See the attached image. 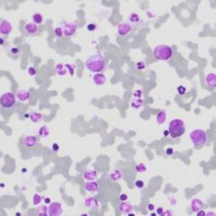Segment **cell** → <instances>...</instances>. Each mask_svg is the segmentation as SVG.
Instances as JSON below:
<instances>
[{
	"label": "cell",
	"instance_id": "obj_1",
	"mask_svg": "<svg viewBox=\"0 0 216 216\" xmlns=\"http://www.w3.org/2000/svg\"><path fill=\"white\" fill-rule=\"evenodd\" d=\"M85 66L90 72L100 73L106 68V62L104 59V57L102 54L97 53L90 56L87 58L85 62Z\"/></svg>",
	"mask_w": 216,
	"mask_h": 216
},
{
	"label": "cell",
	"instance_id": "obj_2",
	"mask_svg": "<svg viewBox=\"0 0 216 216\" xmlns=\"http://www.w3.org/2000/svg\"><path fill=\"white\" fill-rule=\"evenodd\" d=\"M186 127L182 119H173L171 121L168 127V132L172 139H178L184 134Z\"/></svg>",
	"mask_w": 216,
	"mask_h": 216
},
{
	"label": "cell",
	"instance_id": "obj_3",
	"mask_svg": "<svg viewBox=\"0 0 216 216\" xmlns=\"http://www.w3.org/2000/svg\"><path fill=\"white\" fill-rule=\"evenodd\" d=\"M153 54L156 59L160 61H166L172 57L173 50L171 47L167 45H159L154 48Z\"/></svg>",
	"mask_w": 216,
	"mask_h": 216
},
{
	"label": "cell",
	"instance_id": "obj_4",
	"mask_svg": "<svg viewBox=\"0 0 216 216\" xmlns=\"http://www.w3.org/2000/svg\"><path fill=\"white\" fill-rule=\"evenodd\" d=\"M190 139L194 146H203L207 142L206 132L203 129H195L191 132Z\"/></svg>",
	"mask_w": 216,
	"mask_h": 216
},
{
	"label": "cell",
	"instance_id": "obj_5",
	"mask_svg": "<svg viewBox=\"0 0 216 216\" xmlns=\"http://www.w3.org/2000/svg\"><path fill=\"white\" fill-rule=\"evenodd\" d=\"M16 103V95H14L12 92H6L1 95L0 105L4 109H9L13 107Z\"/></svg>",
	"mask_w": 216,
	"mask_h": 216
},
{
	"label": "cell",
	"instance_id": "obj_6",
	"mask_svg": "<svg viewBox=\"0 0 216 216\" xmlns=\"http://www.w3.org/2000/svg\"><path fill=\"white\" fill-rule=\"evenodd\" d=\"M64 36L67 37H71L76 33L78 30V25L75 22H68L64 24Z\"/></svg>",
	"mask_w": 216,
	"mask_h": 216
},
{
	"label": "cell",
	"instance_id": "obj_7",
	"mask_svg": "<svg viewBox=\"0 0 216 216\" xmlns=\"http://www.w3.org/2000/svg\"><path fill=\"white\" fill-rule=\"evenodd\" d=\"M63 213V207L59 202H54L50 203L48 207V215L49 216H58L62 214Z\"/></svg>",
	"mask_w": 216,
	"mask_h": 216
},
{
	"label": "cell",
	"instance_id": "obj_8",
	"mask_svg": "<svg viewBox=\"0 0 216 216\" xmlns=\"http://www.w3.org/2000/svg\"><path fill=\"white\" fill-rule=\"evenodd\" d=\"M133 30V26L128 23H121L117 26V33L121 36H124L130 33Z\"/></svg>",
	"mask_w": 216,
	"mask_h": 216
},
{
	"label": "cell",
	"instance_id": "obj_9",
	"mask_svg": "<svg viewBox=\"0 0 216 216\" xmlns=\"http://www.w3.org/2000/svg\"><path fill=\"white\" fill-rule=\"evenodd\" d=\"M85 206L89 209L95 210L99 208V201L95 197H89L85 200Z\"/></svg>",
	"mask_w": 216,
	"mask_h": 216
},
{
	"label": "cell",
	"instance_id": "obj_10",
	"mask_svg": "<svg viewBox=\"0 0 216 216\" xmlns=\"http://www.w3.org/2000/svg\"><path fill=\"white\" fill-rule=\"evenodd\" d=\"M118 209L119 211L123 214H128L129 213H131L133 211V205L131 203H128L127 201H124V202H121L119 203Z\"/></svg>",
	"mask_w": 216,
	"mask_h": 216
},
{
	"label": "cell",
	"instance_id": "obj_11",
	"mask_svg": "<svg viewBox=\"0 0 216 216\" xmlns=\"http://www.w3.org/2000/svg\"><path fill=\"white\" fill-rule=\"evenodd\" d=\"M30 96H31V93L29 90H26V89H20L16 93V98L20 102H22L29 101Z\"/></svg>",
	"mask_w": 216,
	"mask_h": 216
},
{
	"label": "cell",
	"instance_id": "obj_12",
	"mask_svg": "<svg viewBox=\"0 0 216 216\" xmlns=\"http://www.w3.org/2000/svg\"><path fill=\"white\" fill-rule=\"evenodd\" d=\"M24 29L28 35H36L38 32L39 27L36 24H35L34 22H29L25 25Z\"/></svg>",
	"mask_w": 216,
	"mask_h": 216
},
{
	"label": "cell",
	"instance_id": "obj_13",
	"mask_svg": "<svg viewBox=\"0 0 216 216\" xmlns=\"http://www.w3.org/2000/svg\"><path fill=\"white\" fill-rule=\"evenodd\" d=\"M12 25L8 20H3L0 24V33L3 35H9L12 31Z\"/></svg>",
	"mask_w": 216,
	"mask_h": 216
},
{
	"label": "cell",
	"instance_id": "obj_14",
	"mask_svg": "<svg viewBox=\"0 0 216 216\" xmlns=\"http://www.w3.org/2000/svg\"><path fill=\"white\" fill-rule=\"evenodd\" d=\"M84 186L85 191L88 193H96L99 189V185L95 181H87Z\"/></svg>",
	"mask_w": 216,
	"mask_h": 216
},
{
	"label": "cell",
	"instance_id": "obj_15",
	"mask_svg": "<svg viewBox=\"0 0 216 216\" xmlns=\"http://www.w3.org/2000/svg\"><path fill=\"white\" fill-rule=\"evenodd\" d=\"M191 209L193 210V212L197 213L199 211L200 209H203V203L201 199H193V201L191 202Z\"/></svg>",
	"mask_w": 216,
	"mask_h": 216
},
{
	"label": "cell",
	"instance_id": "obj_16",
	"mask_svg": "<svg viewBox=\"0 0 216 216\" xmlns=\"http://www.w3.org/2000/svg\"><path fill=\"white\" fill-rule=\"evenodd\" d=\"M36 143H37V139L36 136H26L23 139V144H25L26 147H29V148H32V147L36 146Z\"/></svg>",
	"mask_w": 216,
	"mask_h": 216
},
{
	"label": "cell",
	"instance_id": "obj_17",
	"mask_svg": "<svg viewBox=\"0 0 216 216\" xmlns=\"http://www.w3.org/2000/svg\"><path fill=\"white\" fill-rule=\"evenodd\" d=\"M97 177V171L95 170H86L83 174V177L85 178L86 181H95Z\"/></svg>",
	"mask_w": 216,
	"mask_h": 216
},
{
	"label": "cell",
	"instance_id": "obj_18",
	"mask_svg": "<svg viewBox=\"0 0 216 216\" xmlns=\"http://www.w3.org/2000/svg\"><path fill=\"white\" fill-rule=\"evenodd\" d=\"M205 83L208 87H211V88H214L215 87V74H208L206 79H205Z\"/></svg>",
	"mask_w": 216,
	"mask_h": 216
},
{
	"label": "cell",
	"instance_id": "obj_19",
	"mask_svg": "<svg viewBox=\"0 0 216 216\" xmlns=\"http://www.w3.org/2000/svg\"><path fill=\"white\" fill-rule=\"evenodd\" d=\"M93 81L95 85H103L106 82V76L102 74L97 73L96 74H95L93 76Z\"/></svg>",
	"mask_w": 216,
	"mask_h": 216
},
{
	"label": "cell",
	"instance_id": "obj_20",
	"mask_svg": "<svg viewBox=\"0 0 216 216\" xmlns=\"http://www.w3.org/2000/svg\"><path fill=\"white\" fill-rule=\"evenodd\" d=\"M123 177V173L120 170L117 169L112 171L110 174H109V177L112 181V182H117L119 181Z\"/></svg>",
	"mask_w": 216,
	"mask_h": 216
},
{
	"label": "cell",
	"instance_id": "obj_21",
	"mask_svg": "<svg viewBox=\"0 0 216 216\" xmlns=\"http://www.w3.org/2000/svg\"><path fill=\"white\" fill-rule=\"evenodd\" d=\"M55 72L59 76H64L67 74V68L63 64H58L55 66Z\"/></svg>",
	"mask_w": 216,
	"mask_h": 216
},
{
	"label": "cell",
	"instance_id": "obj_22",
	"mask_svg": "<svg viewBox=\"0 0 216 216\" xmlns=\"http://www.w3.org/2000/svg\"><path fill=\"white\" fill-rule=\"evenodd\" d=\"M49 128L47 127V126L46 125H43L42 127L39 128L38 130V135L39 137L42 138V139H45V138H47L49 136Z\"/></svg>",
	"mask_w": 216,
	"mask_h": 216
},
{
	"label": "cell",
	"instance_id": "obj_23",
	"mask_svg": "<svg viewBox=\"0 0 216 216\" xmlns=\"http://www.w3.org/2000/svg\"><path fill=\"white\" fill-rule=\"evenodd\" d=\"M30 121L33 123H37L42 119V114L40 113V112L35 111V112H32L31 114H30Z\"/></svg>",
	"mask_w": 216,
	"mask_h": 216
},
{
	"label": "cell",
	"instance_id": "obj_24",
	"mask_svg": "<svg viewBox=\"0 0 216 216\" xmlns=\"http://www.w3.org/2000/svg\"><path fill=\"white\" fill-rule=\"evenodd\" d=\"M165 119H166V112H165V111H161L156 116L157 123H158V124L161 125V124L165 123Z\"/></svg>",
	"mask_w": 216,
	"mask_h": 216
},
{
	"label": "cell",
	"instance_id": "obj_25",
	"mask_svg": "<svg viewBox=\"0 0 216 216\" xmlns=\"http://www.w3.org/2000/svg\"><path fill=\"white\" fill-rule=\"evenodd\" d=\"M32 20L35 24L36 25H40L43 22V16L39 13H36L32 15Z\"/></svg>",
	"mask_w": 216,
	"mask_h": 216
},
{
	"label": "cell",
	"instance_id": "obj_26",
	"mask_svg": "<svg viewBox=\"0 0 216 216\" xmlns=\"http://www.w3.org/2000/svg\"><path fill=\"white\" fill-rule=\"evenodd\" d=\"M128 20L129 21L132 22V23H134V24H137L140 21V17L139 15L137 13H132L129 17H128Z\"/></svg>",
	"mask_w": 216,
	"mask_h": 216
},
{
	"label": "cell",
	"instance_id": "obj_27",
	"mask_svg": "<svg viewBox=\"0 0 216 216\" xmlns=\"http://www.w3.org/2000/svg\"><path fill=\"white\" fill-rule=\"evenodd\" d=\"M48 214V208L46 205H42L41 206L40 208L38 209V215L41 216H46Z\"/></svg>",
	"mask_w": 216,
	"mask_h": 216
},
{
	"label": "cell",
	"instance_id": "obj_28",
	"mask_svg": "<svg viewBox=\"0 0 216 216\" xmlns=\"http://www.w3.org/2000/svg\"><path fill=\"white\" fill-rule=\"evenodd\" d=\"M136 171H137V172H139V173H144L146 171H147V167H146V165L143 164V163H140L139 165H136L135 167Z\"/></svg>",
	"mask_w": 216,
	"mask_h": 216
},
{
	"label": "cell",
	"instance_id": "obj_29",
	"mask_svg": "<svg viewBox=\"0 0 216 216\" xmlns=\"http://www.w3.org/2000/svg\"><path fill=\"white\" fill-rule=\"evenodd\" d=\"M42 196L39 195L38 193H36V194H34V196H33L32 202H33V204H34V205H38L39 203L42 202Z\"/></svg>",
	"mask_w": 216,
	"mask_h": 216
},
{
	"label": "cell",
	"instance_id": "obj_30",
	"mask_svg": "<svg viewBox=\"0 0 216 216\" xmlns=\"http://www.w3.org/2000/svg\"><path fill=\"white\" fill-rule=\"evenodd\" d=\"M65 67L67 68V71H68V73H69V74L73 76L74 73V69H75V65H74L72 64H66Z\"/></svg>",
	"mask_w": 216,
	"mask_h": 216
},
{
	"label": "cell",
	"instance_id": "obj_31",
	"mask_svg": "<svg viewBox=\"0 0 216 216\" xmlns=\"http://www.w3.org/2000/svg\"><path fill=\"white\" fill-rule=\"evenodd\" d=\"M54 33H55L56 36L57 37H62V36H64V29H63V27H56L55 30H54Z\"/></svg>",
	"mask_w": 216,
	"mask_h": 216
},
{
	"label": "cell",
	"instance_id": "obj_32",
	"mask_svg": "<svg viewBox=\"0 0 216 216\" xmlns=\"http://www.w3.org/2000/svg\"><path fill=\"white\" fill-rule=\"evenodd\" d=\"M186 89L185 86H183V85H179L177 87V92L180 95H184V94L186 93Z\"/></svg>",
	"mask_w": 216,
	"mask_h": 216
},
{
	"label": "cell",
	"instance_id": "obj_33",
	"mask_svg": "<svg viewBox=\"0 0 216 216\" xmlns=\"http://www.w3.org/2000/svg\"><path fill=\"white\" fill-rule=\"evenodd\" d=\"M86 29L89 30V31H94V30L96 29V25H95L93 23H90L89 25H87Z\"/></svg>",
	"mask_w": 216,
	"mask_h": 216
},
{
	"label": "cell",
	"instance_id": "obj_34",
	"mask_svg": "<svg viewBox=\"0 0 216 216\" xmlns=\"http://www.w3.org/2000/svg\"><path fill=\"white\" fill-rule=\"evenodd\" d=\"M28 73H29L30 76H35L36 74V69L34 67H30L28 68Z\"/></svg>",
	"mask_w": 216,
	"mask_h": 216
},
{
	"label": "cell",
	"instance_id": "obj_35",
	"mask_svg": "<svg viewBox=\"0 0 216 216\" xmlns=\"http://www.w3.org/2000/svg\"><path fill=\"white\" fill-rule=\"evenodd\" d=\"M135 186L138 188H143L144 186V182L142 180H137L135 182Z\"/></svg>",
	"mask_w": 216,
	"mask_h": 216
},
{
	"label": "cell",
	"instance_id": "obj_36",
	"mask_svg": "<svg viewBox=\"0 0 216 216\" xmlns=\"http://www.w3.org/2000/svg\"><path fill=\"white\" fill-rule=\"evenodd\" d=\"M144 67H145V64H144V63H143V62H139V63L136 64V68H137V69H139V70L144 69Z\"/></svg>",
	"mask_w": 216,
	"mask_h": 216
},
{
	"label": "cell",
	"instance_id": "obj_37",
	"mask_svg": "<svg viewBox=\"0 0 216 216\" xmlns=\"http://www.w3.org/2000/svg\"><path fill=\"white\" fill-rule=\"evenodd\" d=\"M59 149H60L59 145H58V144H56V143H54V144L52 145V151H53L54 153L58 152Z\"/></svg>",
	"mask_w": 216,
	"mask_h": 216
},
{
	"label": "cell",
	"instance_id": "obj_38",
	"mask_svg": "<svg viewBox=\"0 0 216 216\" xmlns=\"http://www.w3.org/2000/svg\"><path fill=\"white\" fill-rule=\"evenodd\" d=\"M127 195L126 193H122V194H120L119 196V199H120V201L121 202H124V201H127Z\"/></svg>",
	"mask_w": 216,
	"mask_h": 216
},
{
	"label": "cell",
	"instance_id": "obj_39",
	"mask_svg": "<svg viewBox=\"0 0 216 216\" xmlns=\"http://www.w3.org/2000/svg\"><path fill=\"white\" fill-rule=\"evenodd\" d=\"M174 150L172 148H168L166 150H165V153H166V155H171L172 154H173Z\"/></svg>",
	"mask_w": 216,
	"mask_h": 216
},
{
	"label": "cell",
	"instance_id": "obj_40",
	"mask_svg": "<svg viewBox=\"0 0 216 216\" xmlns=\"http://www.w3.org/2000/svg\"><path fill=\"white\" fill-rule=\"evenodd\" d=\"M10 52H11L12 54H17L18 52H19V49H18L17 47H12L10 49Z\"/></svg>",
	"mask_w": 216,
	"mask_h": 216
},
{
	"label": "cell",
	"instance_id": "obj_41",
	"mask_svg": "<svg viewBox=\"0 0 216 216\" xmlns=\"http://www.w3.org/2000/svg\"><path fill=\"white\" fill-rule=\"evenodd\" d=\"M196 214H197L198 215H203V216L206 215V213H205V212L203 211V209H200V210H199V211L197 212Z\"/></svg>",
	"mask_w": 216,
	"mask_h": 216
},
{
	"label": "cell",
	"instance_id": "obj_42",
	"mask_svg": "<svg viewBox=\"0 0 216 216\" xmlns=\"http://www.w3.org/2000/svg\"><path fill=\"white\" fill-rule=\"evenodd\" d=\"M147 208H148V209L149 210V211H153V210L155 209V205H154V204H152V203H149Z\"/></svg>",
	"mask_w": 216,
	"mask_h": 216
},
{
	"label": "cell",
	"instance_id": "obj_43",
	"mask_svg": "<svg viewBox=\"0 0 216 216\" xmlns=\"http://www.w3.org/2000/svg\"><path fill=\"white\" fill-rule=\"evenodd\" d=\"M162 213H163V208H157V214L161 215Z\"/></svg>",
	"mask_w": 216,
	"mask_h": 216
},
{
	"label": "cell",
	"instance_id": "obj_44",
	"mask_svg": "<svg viewBox=\"0 0 216 216\" xmlns=\"http://www.w3.org/2000/svg\"><path fill=\"white\" fill-rule=\"evenodd\" d=\"M44 202L46 204H49V203H51V199L50 198H45L44 199Z\"/></svg>",
	"mask_w": 216,
	"mask_h": 216
},
{
	"label": "cell",
	"instance_id": "obj_45",
	"mask_svg": "<svg viewBox=\"0 0 216 216\" xmlns=\"http://www.w3.org/2000/svg\"><path fill=\"white\" fill-rule=\"evenodd\" d=\"M207 215H213V216H215V214H214V213H208V214H207Z\"/></svg>",
	"mask_w": 216,
	"mask_h": 216
},
{
	"label": "cell",
	"instance_id": "obj_46",
	"mask_svg": "<svg viewBox=\"0 0 216 216\" xmlns=\"http://www.w3.org/2000/svg\"><path fill=\"white\" fill-rule=\"evenodd\" d=\"M0 41H1V42H0V44H1V45H3V44H4V39L0 38Z\"/></svg>",
	"mask_w": 216,
	"mask_h": 216
},
{
	"label": "cell",
	"instance_id": "obj_47",
	"mask_svg": "<svg viewBox=\"0 0 216 216\" xmlns=\"http://www.w3.org/2000/svg\"><path fill=\"white\" fill-rule=\"evenodd\" d=\"M169 133L168 131H165V133H165V136H167V133Z\"/></svg>",
	"mask_w": 216,
	"mask_h": 216
}]
</instances>
